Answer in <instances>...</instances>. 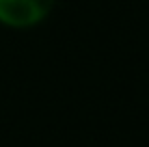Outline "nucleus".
Masks as SVG:
<instances>
[{
  "instance_id": "obj_1",
  "label": "nucleus",
  "mask_w": 149,
  "mask_h": 147,
  "mask_svg": "<svg viewBox=\"0 0 149 147\" xmlns=\"http://www.w3.org/2000/svg\"><path fill=\"white\" fill-rule=\"evenodd\" d=\"M56 0H0V24L13 30L39 26L54 11Z\"/></svg>"
}]
</instances>
